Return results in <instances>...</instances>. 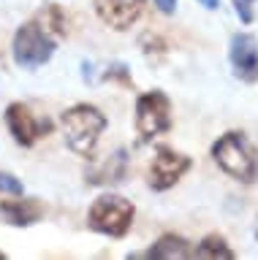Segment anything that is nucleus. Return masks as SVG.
<instances>
[{
    "mask_svg": "<svg viewBox=\"0 0 258 260\" xmlns=\"http://www.w3.org/2000/svg\"><path fill=\"white\" fill-rule=\"evenodd\" d=\"M212 157L225 174L239 182L253 184L258 179V152L245 133L231 130V133L220 136L212 146Z\"/></svg>",
    "mask_w": 258,
    "mask_h": 260,
    "instance_id": "nucleus-1",
    "label": "nucleus"
},
{
    "mask_svg": "<svg viewBox=\"0 0 258 260\" xmlns=\"http://www.w3.org/2000/svg\"><path fill=\"white\" fill-rule=\"evenodd\" d=\"M103 130H106V117L90 103H76L63 114V133L76 154H93Z\"/></svg>",
    "mask_w": 258,
    "mask_h": 260,
    "instance_id": "nucleus-2",
    "label": "nucleus"
},
{
    "mask_svg": "<svg viewBox=\"0 0 258 260\" xmlns=\"http://www.w3.org/2000/svg\"><path fill=\"white\" fill-rule=\"evenodd\" d=\"M133 214H136V209L131 201H125L123 195L106 192L98 201H93L90 211H87V225L95 233L111 236V239H123L133 225Z\"/></svg>",
    "mask_w": 258,
    "mask_h": 260,
    "instance_id": "nucleus-3",
    "label": "nucleus"
},
{
    "mask_svg": "<svg viewBox=\"0 0 258 260\" xmlns=\"http://www.w3.org/2000/svg\"><path fill=\"white\" fill-rule=\"evenodd\" d=\"M11 49H14V62L25 71H33L41 68L44 62H49V57L54 54V38L33 19L17 30Z\"/></svg>",
    "mask_w": 258,
    "mask_h": 260,
    "instance_id": "nucleus-4",
    "label": "nucleus"
},
{
    "mask_svg": "<svg viewBox=\"0 0 258 260\" xmlns=\"http://www.w3.org/2000/svg\"><path fill=\"white\" fill-rule=\"evenodd\" d=\"M171 130V101L166 92L152 89L136 101V133L141 141H150L160 133Z\"/></svg>",
    "mask_w": 258,
    "mask_h": 260,
    "instance_id": "nucleus-5",
    "label": "nucleus"
},
{
    "mask_svg": "<svg viewBox=\"0 0 258 260\" xmlns=\"http://www.w3.org/2000/svg\"><path fill=\"white\" fill-rule=\"evenodd\" d=\"M190 166H193V160L188 154L177 152L171 146H158L155 157L150 162V179L147 182H150L152 190L163 192V190H168V187H174L180 182V179L190 171Z\"/></svg>",
    "mask_w": 258,
    "mask_h": 260,
    "instance_id": "nucleus-6",
    "label": "nucleus"
},
{
    "mask_svg": "<svg viewBox=\"0 0 258 260\" xmlns=\"http://www.w3.org/2000/svg\"><path fill=\"white\" fill-rule=\"evenodd\" d=\"M6 125H9L14 141L19 146H33L38 138L52 130L49 119H36L27 106H22V103H11L6 109Z\"/></svg>",
    "mask_w": 258,
    "mask_h": 260,
    "instance_id": "nucleus-7",
    "label": "nucleus"
},
{
    "mask_svg": "<svg viewBox=\"0 0 258 260\" xmlns=\"http://www.w3.org/2000/svg\"><path fill=\"white\" fill-rule=\"evenodd\" d=\"M228 60L237 79L247 84L258 81V38L250 32H237L228 46Z\"/></svg>",
    "mask_w": 258,
    "mask_h": 260,
    "instance_id": "nucleus-8",
    "label": "nucleus"
},
{
    "mask_svg": "<svg viewBox=\"0 0 258 260\" xmlns=\"http://www.w3.org/2000/svg\"><path fill=\"white\" fill-rule=\"evenodd\" d=\"M144 0H95V14L101 16L109 27L128 30L139 19Z\"/></svg>",
    "mask_w": 258,
    "mask_h": 260,
    "instance_id": "nucleus-9",
    "label": "nucleus"
},
{
    "mask_svg": "<svg viewBox=\"0 0 258 260\" xmlns=\"http://www.w3.org/2000/svg\"><path fill=\"white\" fill-rule=\"evenodd\" d=\"M0 214L9 225H17V228H27L38 222L44 217V206L38 203L36 198H17V201H3L0 203Z\"/></svg>",
    "mask_w": 258,
    "mask_h": 260,
    "instance_id": "nucleus-10",
    "label": "nucleus"
},
{
    "mask_svg": "<svg viewBox=\"0 0 258 260\" xmlns=\"http://www.w3.org/2000/svg\"><path fill=\"white\" fill-rule=\"evenodd\" d=\"M125 171H128V157H125V149H117L114 154H106L101 162H95L87 174V182L90 184H117L125 179Z\"/></svg>",
    "mask_w": 258,
    "mask_h": 260,
    "instance_id": "nucleus-11",
    "label": "nucleus"
},
{
    "mask_svg": "<svg viewBox=\"0 0 258 260\" xmlns=\"http://www.w3.org/2000/svg\"><path fill=\"white\" fill-rule=\"evenodd\" d=\"M190 244L188 239L182 236H174V233H166L152 244L147 249V257H158V260H174V257H190Z\"/></svg>",
    "mask_w": 258,
    "mask_h": 260,
    "instance_id": "nucleus-12",
    "label": "nucleus"
},
{
    "mask_svg": "<svg viewBox=\"0 0 258 260\" xmlns=\"http://www.w3.org/2000/svg\"><path fill=\"white\" fill-rule=\"evenodd\" d=\"M190 257H207V260H234L237 255H234V249L225 244V239L223 236H217V233H209V236H204L201 239V244L196 249L190 252Z\"/></svg>",
    "mask_w": 258,
    "mask_h": 260,
    "instance_id": "nucleus-13",
    "label": "nucleus"
},
{
    "mask_svg": "<svg viewBox=\"0 0 258 260\" xmlns=\"http://www.w3.org/2000/svg\"><path fill=\"white\" fill-rule=\"evenodd\" d=\"M38 24H41L52 38L66 36V16H63V11L58 6H46L41 11V16H38Z\"/></svg>",
    "mask_w": 258,
    "mask_h": 260,
    "instance_id": "nucleus-14",
    "label": "nucleus"
},
{
    "mask_svg": "<svg viewBox=\"0 0 258 260\" xmlns=\"http://www.w3.org/2000/svg\"><path fill=\"white\" fill-rule=\"evenodd\" d=\"M0 192H9V195H22V182L9 171H0Z\"/></svg>",
    "mask_w": 258,
    "mask_h": 260,
    "instance_id": "nucleus-15",
    "label": "nucleus"
},
{
    "mask_svg": "<svg viewBox=\"0 0 258 260\" xmlns=\"http://www.w3.org/2000/svg\"><path fill=\"white\" fill-rule=\"evenodd\" d=\"M237 3V14H239V19L245 22V24H250L253 22V11H250V0H234Z\"/></svg>",
    "mask_w": 258,
    "mask_h": 260,
    "instance_id": "nucleus-16",
    "label": "nucleus"
},
{
    "mask_svg": "<svg viewBox=\"0 0 258 260\" xmlns=\"http://www.w3.org/2000/svg\"><path fill=\"white\" fill-rule=\"evenodd\" d=\"M155 6H158L163 14H171L174 8H177V0H155Z\"/></svg>",
    "mask_w": 258,
    "mask_h": 260,
    "instance_id": "nucleus-17",
    "label": "nucleus"
},
{
    "mask_svg": "<svg viewBox=\"0 0 258 260\" xmlns=\"http://www.w3.org/2000/svg\"><path fill=\"white\" fill-rule=\"evenodd\" d=\"M204 8H217V0H198Z\"/></svg>",
    "mask_w": 258,
    "mask_h": 260,
    "instance_id": "nucleus-18",
    "label": "nucleus"
},
{
    "mask_svg": "<svg viewBox=\"0 0 258 260\" xmlns=\"http://www.w3.org/2000/svg\"><path fill=\"white\" fill-rule=\"evenodd\" d=\"M3 257H6V255H3V252H0V260H3Z\"/></svg>",
    "mask_w": 258,
    "mask_h": 260,
    "instance_id": "nucleus-19",
    "label": "nucleus"
},
{
    "mask_svg": "<svg viewBox=\"0 0 258 260\" xmlns=\"http://www.w3.org/2000/svg\"><path fill=\"white\" fill-rule=\"evenodd\" d=\"M255 239H258V231H255Z\"/></svg>",
    "mask_w": 258,
    "mask_h": 260,
    "instance_id": "nucleus-20",
    "label": "nucleus"
}]
</instances>
